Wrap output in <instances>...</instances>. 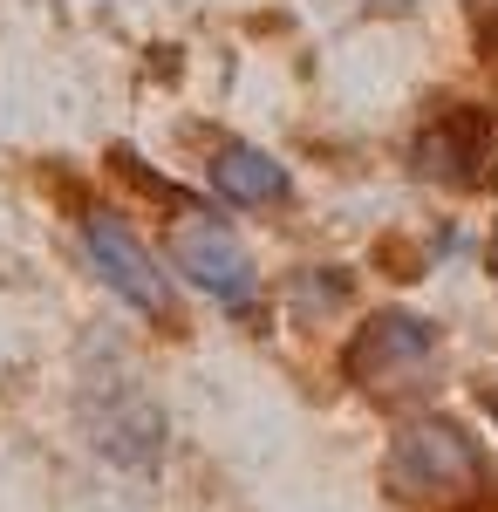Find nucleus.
<instances>
[{
    "label": "nucleus",
    "mask_w": 498,
    "mask_h": 512,
    "mask_svg": "<svg viewBox=\"0 0 498 512\" xmlns=\"http://www.w3.org/2000/svg\"><path fill=\"white\" fill-rule=\"evenodd\" d=\"M383 492L396 506H417V512H478L492 506L498 478L485 444L464 431L458 417H403L396 437L383 451Z\"/></svg>",
    "instance_id": "f257e3e1"
},
{
    "label": "nucleus",
    "mask_w": 498,
    "mask_h": 512,
    "mask_svg": "<svg viewBox=\"0 0 498 512\" xmlns=\"http://www.w3.org/2000/svg\"><path fill=\"white\" fill-rule=\"evenodd\" d=\"M430 362H437V321L410 315V308H383L342 342V383H355L362 396H403L423 390Z\"/></svg>",
    "instance_id": "f03ea898"
},
{
    "label": "nucleus",
    "mask_w": 498,
    "mask_h": 512,
    "mask_svg": "<svg viewBox=\"0 0 498 512\" xmlns=\"http://www.w3.org/2000/svg\"><path fill=\"white\" fill-rule=\"evenodd\" d=\"M82 253H89L96 280L110 287L123 308H137V315L157 321V328H185L178 280L164 274V260H157V253H151L137 233H130L116 212H82Z\"/></svg>",
    "instance_id": "7ed1b4c3"
},
{
    "label": "nucleus",
    "mask_w": 498,
    "mask_h": 512,
    "mask_svg": "<svg viewBox=\"0 0 498 512\" xmlns=\"http://www.w3.org/2000/svg\"><path fill=\"white\" fill-rule=\"evenodd\" d=\"M410 171L423 185L444 192H485L498 178V137H492V110L478 103H437L410 137Z\"/></svg>",
    "instance_id": "20e7f679"
},
{
    "label": "nucleus",
    "mask_w": 498,
    "mask_h": 512,
    "mask_svg": "<svg viewBox=\"0 0 498 512\" xmlns=\"http://www.w3.org/2000/svg\"><path fill=\"white\" fill-rule=\"evenodd\" d=\"M82 431L89 444L123 465V472H157V458H164V410H157V396L137 383V376H89V390H82Z\"/></svg>",
    "instance_id": "39448f33"
},
{
    "label": "nucleus",
    "mask_w": 498,
    "mask_h": 512,
    "mask_svg": "<svg viewBox=\"0 0 498 512\" xmlns=\"http://www.w3.org/2000/svg\"><path fill=\"white\" fill-rule=\"evenodd\" d=\"M171 267L192 280L198 294H212L226 315H253L260 308V267L246 253V239L232 233L226 219H205V212H178L171 226Z\"/></svg>",
    "instance_id": "423d86ee"
},
{
    "label": "nucleus",
    "mask_w": 498,
    "mask_h": 512,
    "mask_svg": "<svg viewBox=\"0 0 498 512\" xmlns=\"http://www.w3.org/2000/svg\"><path fill=\"white\" fill-rule=\"evenodd\" d=\"M205 185L226 205H287L294 198V171L273 151L246 144V137H219V151L205 158Z\"/></svg>",
    "instance_id": "0eeeda50"
},
{
    "label": "nucleus",
    "mask_w": 498,
    "mask_h": 512,
    "mask_svg": "<svg viewBox=\"0 0 498 512\" xmlns=\"http://www.w3.org/2000/svg\"><path fill=\"white\" fill-rule=\"evenodd\" d=\"M348 267H301V274H287V308L301 321H321V315H335L348 301Z\"/></svg>",
    "instance_id": "6e6552de"
},
{
    "label": "nucleus",
    "mask_w": 498,
    "mask_h": 512,
    "mask_svg": "<svg viewBox=\"0 0 498 512\" xmlns=\"http://www.w3.org/2000/svg\"><path fill=\"white\" fill-rule=\"evenodd\" d=\"M492 267H498V246H492Z\"/></svg>",
    "instance_id": "1a4fd4ad"
}]
</instances>
